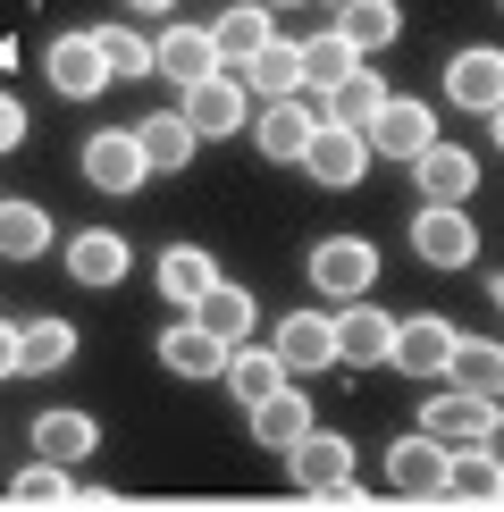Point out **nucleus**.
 <instances>
[{"label": "nucleus", "instance_id": "41", "mask_svg": "<svg viewBox=\"0 0 504 512\" xmlns=\"http://www.w3.org/2000/svg\"><path fill=\"white\" fill-rule=\"evenodd\" d=\"M261 9H303V0H261Z\"/></svg>", "mask_w": 504, "mask_h": 512}, {"label": "nucleus", "instance_id": "32", "mask_svg": "<svg viewBox=\"0 0 504 512\" xmlns=\"http://www.w3.org/2000/svg\"><path fill=\"white\" fill-rule=\"evenodd\" d=\"M76 361V328L68 319H26V328H17V370H68Z\"/></svg>", "mask_w": 504, "mask_h": 512}, {"label": "nucleus", "instance_id": "22", "mask_svg": "<svg viewBox=\"0 0 504 512\" xmlns=\"http://www.w3.org/2000/svg\"><path fill=\"white\" fill-rule=\"evenodd\" d=\"M135 143H143V168H152V177H177V168L202 152V135L185 126V110H160V118H143V126H135Z\"/></svg>", "mask_w": 504, "mask_h": 512}, {"label": "nucleus", "instance_id": "27", "mask_svg": "<svg viewBox=\"0 0 504 512\" xmlns=\"http://www.w3.org/2000/svg\"><path fill=\"white\" fill-rule=\"evenodd\" d=\"M336 34L370 59V51H387V42L404 34V9H395V0H336Z\"/></svg>", "mask_w": 504, "mask_h": 512}, {"label": "nucleus", "instance_id": "2", "mask_svg": "<svg viewBox=\"0 0 504 512\" xmlns=\"http://www.w3.org/2000/svg\"><path fill=\"white\" fill-rule=\"evenodd\" d=\"M412 252H420L429 269H471V261H479V227H471V210H462V202H420Z\"/></svg>", "mask_w": 504, "mask_h": 512}, {"label": "nucleus", "instance_id": "4", "mask_svg": "<svg viewBox=\"0 0 504 512\" xmlns=\"http://www.w3.org/2000/svg\"><path fill=\"white\" fill-rule=\"evenodd\" d=\"M454 345H462V328H454V319H437V311H420V319H395V370H404V378H429V387H437V378H446V361H454Z\"/></svg>", "mask_w": 504, "mask_h": 512}, {"label": "nucleus", "instance_id": "38", "mask_svg": "<svg viewBox=\"0 0 504 512\" xmlns=\"http://www.w3.org/2000/svg\"><path fill=\"white\" fill-rule=\"evenodd\" d=\"M0 378H17V328H0Z\"/></svg>", "mask_w": 504, "mask_h": 512}, {"label": "nucleus", "instance_id": "40", "mask_svg": "<svg viewBox=\"0 0 504 512\" xmlns=\"http://www.w3.org/2000/svg\"><path fill=\"white\" fill-rule=\"evenodd\" d=\"M488 454H496V462H504V412H496V429H488Z\"/></svg>", "mask_w": 504, "mask_h": 512}, {"label": "nucleus", "instance_id": "9", "mask_svg": "<svg viewBox=\"0 0 504 512\" xmlns=\"http://www.w3.org/2000/svg\"><path fill=\"white\" fill-rule=\"evenodd\" d=\"M446 462H454V454H446L429 429H420V437H395V445H387L378 479H387L395 496H446Z\"/></svg>", "mask_w": 504, "mask_h": 512}, {"label": "nucleus", "instance_id": "25", "mask_svg": "<svg viewBox=\"0 0 504 512\" xmlns=\"http://www.w3.org/2000/svg\"><path fill=\"white\" fill-rule=\"evenodd\" d=\"M236 76H244L252 101H286V93H303V34H294V42L278 34V42H269L252 68H236Z\"/></svg>", "mask_w": 504, "mask_h": 512}, {"label": "nucleus", "instance_id": "36", "mask_svg": "<svg viewBox=\"0 0 504 512\" xmlns=\"http://www.w3.org/2000/svg\"><path fill=\"white\" fill-rule=\"evenodd\" d=\"M9 496H17V504H68V496H76V479L59 471V462H26V471L9 479Z\"/></svg>", "mask_w": 504, "mask_h": 512}, {"label": "nucleus", "instance_id": "18", "mask_svg": "<svg viewBox=\"0 0 504 512\" xmlns=\"http://www.w3.org/2000/svg\"><path fill=\"white\" fill-rule=\"evenodd\" d=\"M412 185H420V202H471L479 194V160L462 152V143H429V152L412 160Z\"/></svg>", "mask_w": 504, "mask_h": 512}, {"label": "nucleus", "instance_id": "10", "mask_svg": "<svg viewBox=\"0 0 504 512\" xmlns=\"http://www.w3.org/2000/svg\"><path fill=\"white\" fill-rule=\"evenodd\" d=\"M210 42H219V68L236 76V68H252V59L278 42V9H261V0H236V9L210 17Z\"/></svg>", "mask_w": 504, "mask_h": 512}, {"label": "nucleus", "instance_id": "24", "mask_svg": "<svg viewBox=\"0 0 504 512\" xmlns=\"http://www.w3.org/2000/svg\"><path fill=\"white\" fill-rule=\"evenodd\" d=\"M446 387L504 403V345H496V336H462V345H454V361H446Z\"/></svg>", "mask_w": 504, "mask_h": 512}, {"label": "nucleus", "instance_id": "21", "mask_svg": "<svg viewBox=\"0 0 504 512\" xmlns=\"http://www.w3.org/2000/svg\"><path fill=\"white\" fill-rule=\"evenodd\" d=\"M303 437H311V403H303V387H278L269 403H252V445H269V454H294Z\"/></svg>", "mask_w": 504, "mask_h": 512}, {"label": "nucleus", "instance_id": "44", "mask_svg": "<svg viewBox=\"0 0 504 512\" xmlns=\"http://www.w3.org/2000/svg\"><path fill=\"white\" fill-rule=\"evenodd\" d=\"M328 9H336V0H328Z\"/></svg>", "mask_w": 504, "mask_h": 512}, {"label": "nucleus", "instance_id": "23", "mask_svg": "<svg viewBox=\"0 0 504 512\" xmlns=\"http://www.w3.org/2000/svg\"><path fill=\"white\" fill-rule=\"evenodd\" d=\"M278 387H294L286 361H278V345H236V353H227V395H236L244 412H252V403H269Z\"/></svg>", "mask_w": 504, "mask_h": 512}, {"label": "nucleus", "instance_id": "11", "mask_svg": "<svg viewBox=\"0 0 504 512\" xmlns=\"http://www.w3.org/2000/svg\"><path fill=\"white\" fill-rule=\"evenodd\" d=\"M269 345H278L286 378H320L328 361H336V319H328V311H286Z\"/></svg>", "mask_w": 504, "mask_h": 512}, {"label": "nucleus", "instance_id": "19", "mask_svg": "<svg viewBox=\"0 0 504 512\" xmlns=\"http://www.w3.org/2000/svg\"><path fill=\"white\" fill-rule=\"evenodd\" d=\"M101 454V429L93 412H42L34 420V462H59V471H76V462Z\"/></svg>", "mask_w": 504, "mask_h": 512}, {"label": "nucleus", "instance_id": "1", "mask_svg": "<svg viewBox=\"0 0 504 512\" xmlns=\"http://www.w3.org/2000/svg\"><path fill=\"white\" fill-rule=\"evenodd\" d=\"M378 277V244L370 236H320L311 244V286L328 294V303H362Z\"/></svg>", "mask_w": 504, "mask_h": 512}, {"label": "nucleus", "instance_id": "3", "mask_svg": "<svg viewBox=\"0 0 504 512\" xmlns=\"http://www.w3.org/2000/svg\"><path fill=\"white\" fill-rule=\"evenodd\" d=\"M320 110H311V93H286V101H261L252 110V143H261V160H278V168H294L311 152V135H320Z\"/></svg>", "mask_w": 504, "mask_h": 512}, {"label": "nucleus", "instance_id": "42", "mask_svg": "<svg viewBox=\"0 0 504 512\" xmlns=\"http://www.w3.org/2000/svg\"><path fill=\"white\" fill-rule=\"evenodd\" d=\"M488 118H496V143H504V110H488Z\"/></svg>", "mask_w": 504, "mask_h": 512}, {"label": "nucleus", "instance_id": "29", "mask_svg": "<svg viewBox=\"0 0 504 512\" xmlns=\"http://www.w3.org/2000/svg\"><path fill=\"white\" fill-rule=\"evenodd\" d=\"M210 286H219V261H210L202 244H168V252H160V294H168V303L194 311Z\"/></svg>", "mask_w": 504, "mask_h": 512}, {"label": "nucleus", "instance_id": "13", "mask_svg": "<svg viewBox=\"0 0 504 512\" xmlns=\"http://www.w3.org/2000/svg\"><path fill=\"white\" fill-rule=\"evenodd\" d=\"M429 143H437V110H429V101H387V110L370 118V152L378 160H404L412 168Z\"/></svg>", "mask_w": 504, "mask_h": 512}, {"label": "nucleus", "instance_id": "6", "mask_svg": "<svg viewBox=\"0 0 504 512\" xmlns=\"http://www.w3.org/2000/svg\"><path fill=\"white\" fill-rule=\"evenodd\" d=\"M177 110H185V126L210 143V135H244V126H252V93H244V76L219 68V76H202L194 93L177 101Z\"/></svg>", "mask_w": 504, "mask_h": 512}, {"label": "nucleus", "instance_id": "17", "mask_svg": "<svg viewBox=\"0 0 504 512\" xmlns=\"http://www.w3.org/2000/svg\"><path fill=\"white\" fill-rule=\"evenodd\" d=\"M387 353H395V319L378 311L370 294H362V303H345V311H336V361H353V370H378Z\"/></svg>", "mask_w": 504, "mask_h": 512}, {"label": "nucleus", "instance_id": "35", "mask_svg": "<svg viewBox=\"0 0 504 512\" xmlns=\"http://www.w3.org/2000/svg\"><path fill=\"white\" fill-rule=\"evenodd\" d=\"M0 252H9V261L51 252V219H42V202H0Z\"/></svg>", "mask_w": 504, "mask_h": 512}, {"label": "nucleus", "instance_id": "16", "mask_svg": "<svg viewBox=\"0 0 504 512\" xmlns=\"http://www.w3.org/2000/svg\"><path fill=\"white\" fill-rule=\"evenodd\" d=\"M496 412H504V403H488V395H462V387H454L446 403H429V420H420V429L446 445V454H471V445H488Z\"/></svg>", "mask_w": 504, "mask_h": 512}, {"label": "nucleus", "instance_id": "15", "mask_svg": "<svg viewBox=\"0 0 504 512\" xmlns=\"http://www.w3.org/2000/svg\"><path fill=\"white\" fill-rule=\"evenodd\" d=\"M42 68H51V93H68V101H93L101 84H110V59H101L93 34H59L51 51H42Z\"/></svg>", "mask_w": 504, "mask_h": 512}, {"label": "nucleus", "instance_id": "37", "mask_svg": "<svg viewBox=\"0 0 504 512\" xmlns=\"http://www.w3.org/2000/svg\"><path fill=\"white\" fill-rule=\"evenodd\" d=\"M17 143H26V110H17V101L0 93V152H17Z\"/></svg>", "mask_w": 504, "mask_h": 512}, {"label": "nucleus", "instance_id": "34", "mask_svg": "<svg viewBox=\"0 0 504 512\" xmlns=\"http://www.w3.org/2000/svg\"><path fill=\"white\" fill-rule=\"evenodd\" d=\"M101 59H110V84H143V76H160L152 68V34H135V26H101Z\"/></svg>", "mask_w": 504, "mask_h": 512}, {"label": "nucleus", "instance_id": "30", "mask_svg": "<svg viewBox=\"0 0 504 512\" xmlns=\"http://www.w3.org/2000/svg\"><path fill=\"white\" fill-rule=\"evenodd\" d=\"M194 319H202V328H210V336H219V345H227V353H236V345H244V336H252V294L236 286V277H219V286H210V294H202V303H194Z\"/></svg>", "mask_w": 504, "mask_h": 512}, {"label": "nucleus", "instance_id": "33", "mask_svg": "<svg viewBox=\"0 0 504 512\" xmlns=\"http://www.w3.org/2000/svg\"><path fill=\"white\" fill-rule=\"evenodd\" d=\"M446 496H462V504H496V496H504V462L488 454V445L454 454V462H446Z\"/></svg>", "mask_w": 504, "mask_h": 512}, {"label": "nucleus", "instance_id": "26", "mask_svg": "<svg viewBox=\"0 0 504 512\" xmlns=\"http://www.w3.org/2000/svg\"><path fill=\"white\" fill-rule=\"evenodd\" d=\"M160 361H168L177 378H227V345H219V336L202 328V319L168 328V336H160Z\"/></svg>", "mask_w": 504, "mask_h": 512}, {"label": "nucleus", "instance_id": "14", "mask_svg": "<svg viewBox=\"0 0 504 512\" xmlns=\"http://www.w3.org/2000/svg\"><path fill=\"white\" fill-rule=\"evenodd\" d=\"M152 68L177 93H194L202 76H219V42H210V26H168V34H152Z\"/></svg>", "mask_w": 504, "mask_h": 512}, {"label": "nucleus", "instance_id": "20", "mask_svg": "<svg viewBox=\"0 0 504 512\" xmlns=\"http://www.w3.org/2000/svg\"><path fill=\"white\" fill-rule=\"evenodd\" d=\"M387 101H395V93L378 84V68L362 59V68H353L345 84H328V93H320V118H328V126H353V135H370V118L387 110Z\"/></svg>", "mask_w": 504, "mask_h": 512}, {"label": "nucleus", "instance_id": "12", "mask_svg": "<svg viewBox=\"0 0 504 512\" xmlns=\"http://www.w3.org/2000/svg\"><path fill=\"white\" fill-rule=\"evenodd\" d=\"M362 168H370V135H353V126H320V135H311V152H303V177L328 185V194L362 185Z\"/></svg>", "mask_w": 504, "mask_h": 512}, {"label": "nucleus", "instance_id": "31", "mask_svg": "<svg viewBox=\"0 0 504 512\" xmlns=\"http://www.w3.org/2000/svg\"><path fill=\"white\" fill-rule=\"evenodd\" d=\"M353 68H362V51H353L336 26H320V34H303V93H328V84H345Z\"/></svg>", "mask_w": 504, "mask_h": 512}, {"label": "nucleus", "instance_id": "39", "mask_svg": "<svg viewBox=\"0 0 504 512\" xmlns=\"http://www.w3.org/2000/svg\"><path fill=\"white\" fill-rule=\"evenodd\" d=\"M126 9H135V17H168V0H126Z\"/></svg>", "mask_w": 504, "mask_h": 512}, {"label": "nucleus", "instance_id": "45", "mask_svg": "<svg viewBox=\"0 0 504 512\" xmlns=\"http://www.w3.org/2000/svg\"><path fill=\"white\" fill-rule=\"evenodd\" d=\"M496 9H504V0H496Z\"/></svg>", "mask_w": 504, "mask_h": 512}, {"label": "nucleus", "instance_id": "43", "mask_svg": "<svg viewBox=\"0 0 504 512\" xmlns=\"http://www.w3.org/2000/svg\"><path fill=\"white\" fill-rule=\"evenodd\" d=\"M496 303H504V277H496Z\"/></svg>", "mask_w": 504, "mask_h": 512}, {"label": "nucleus", "instance_id": "8", "mask_svg": "<svg viewBox=\"0 0 504 512\" xmlns=\"http://www.w3.org/2000/svg\"><path fill=\"white\" fill-rule=\"evenodd\" d=\"M143 177H152V168H143L135 126H101V135H84V185H101V194H135Z\"/></svg>", "mask_w": 504, "mask_h": 512}, {"label": "nucleus", "instance_id": "5", "mask_svg": "<svg viewBox=\"0 0 504 512\" xmlns=\"http://www.w3.org/2000/svg\"><path fill=\"white\" fill-rule=\"evenodd\" d=\"M286 471H294V487H303V496H353V437L311 429V437L286 454Z\"/></svg>", "mask_w": 504, "mask_h": 512}, {"label": "nucleus", "instance_id": "28", "mask_svg": "<svg viewBox=\"0 0 504 512\" xmlns=\"http://www.w3.org/2000/svg\"><path fill=\"white\" fill-rule=\"evenodd\" d=\"M68 277H76V286H118V277H126V236H110V227H84V236L68 244Z\"/></svg>", "mask_w": 504, "mask_h": 512}, {"label": "nucleus", "instance_id": "7", "mask_svg": "<svg viewBox=\"0 0 504 512\" xmlns=\"http://www.w3.org/2000/svg\"><path fill=\"white\" fill-rule=\"evenodd\" d=\"M446 101L454 110H504V51L496 42H471V51H454L446 59Z\"/></svg>", "mask_w": 504, "mask_h": 512}]
</instances>
